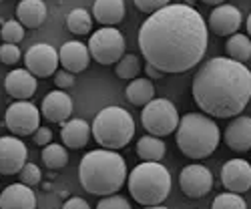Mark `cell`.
<instances>
[{"label": "cell", "mask_w": 251, "mask_h": 209, "mask_svg": "<svg viewBox=\"0 0 251 209\" xmlns=\"http://www.w3.org/2000/svg\"><path fill=\"white\" fill-rule=\"evenodd\" d=\"M221 133L213 117L205 113H187L177 127V147L189 159H205L215 153Z\"/></svg>", "instance_id": "277c9868"}, {"label": "cell", "mask_w": 251, "mask_h": 209, "mask_svg": "<svg viewBox=\"0 0 251 209\" xmlns=\"http://www.w3.org/2000/svg\"><path fill=\"white\" fill-rule=\"evenodd\" d=\"M0 36H2L4 43L18 45L20 40L25 38V26L20 25L18 20H8V23H4L2 28H0Z\"/></svg>", "instance_id": "f546056e"}, {"label": "cell", "mask_w": 251, "mask_h": 209, "mask_svg": "<svg viewBox=\"0 0 251 209\" xmlns=\"http://www.w3.org/2000/svg\"><path fill=\"white\" fill-rule=\"evenodd\" d=\"M43 163L49 167V169H62V167H67L69 163V153L67 149L62 147L58 143H50L43 149Z\"/></svg>", "instance_id": "4316f807"}, {"label": "cell", "mask_w": 251, "mask_h": 209, "mask_svg": "<svg viewBox=\"0 0 251 209\" xmlns=\"http://www.w3.org/2000/svg\"><path fill=\"white\" fill-rule=\"evenodd\" d=\"M32 141L38 145V147H47V145H50V141H52V131L49 127H38L32 135Z\"/></svg>", "instance_id": "d590c367"}, {"label": "cell", "mask_w": 251, "mask_h": 209, "mask_svg": "<svg viewBox=\"0 0 251 209\" xmlns=\"http://www.w3.org/2000/svg\"><path fill=\"white\" fill-rule=\"evenodd\" d=\"M209 30L203 16L189 4H167L149 14L139 28V49L149 65L179 75L203 60Z\"/></svg>", "instance_id": "6da1fadb"}, {"label": "cell", "mask_w": 251, "mask_h": 209, "mask_svg": "<svg viewBox=\"0 0 251 209\" xmlns=\"http://www.w3.org/2000/svg\"><path fill=\"white\" fill-rule=\"evenodd\" d=\"M193 2L195 0H185V4H189V6H193Z\"/></svg>", "instance_id": "b9f144b4"}, {"label": "cell", "mask_w": 251, "mask_h": 209, "mask_svg": "<svg viewBox=\"0 0 251 209\" xmlns=\"http://www.w3.org/2000/svg\"><path fill=\"white\" fill-rule=\"evenodd\" d=\"M91 125L85 119H73L62 123V129H60V139L65 143V147L71 149H82L91 139Z\"/></svg>", "instance_id": "ffe728a7"}, {"label": "cell", "mask_w": 251, "mask_h": 209, "mask_svg": "<svg viewBox=\"0 0 251 209\" xmlns=\"http://www.w3.org/2000/svg\"><path fill=\"white\" fill-rule=\"evenodd\" d=\"M93 18L104 26L119 25L125 18V0H95Z\"/></svg>", "instance_id": "7402d4cb"}, {"label": "cell", "mask_w": 251, "mask_h": 209, "mask_svg": "<svg viewBox=\"0 0 251 209\" xmlns=\"http://www.w3.org/2000/svg\"><path fill=\"white\" fill-rule=\"evenodd\" d=\"M0 193H2V191H0Z\"/></svg>", "instance_id": "ee69618b"}, {"label": "cell", "mask_w": 251, "mask_h": 209, "mask_svg": "<svg viewBox=\"0 0 251 209\" xmlns=\"http://www.w3.org/2000/svg\"><path fill=\"white\" fill-rule=\"evenodd\" d=\"M221 183L231 193H245L251 189V163L245 159H229L221 169Z\"/></svg>", "instance_id": "4fadbf2b"}, {"label": "cell", "mask_w": 251, "mask_h": 209, "mask_svg": "<svg viewBox=\"0 0 251 209\" xmlns=\"http://www.w3.org/2000/svg\"><path fill=\"white\" fill-rule=\"evenodd\" d=\"M93 137L102 149L119 151L127 147L131 139L135 137V121L131 113L123 107H104L95 117L93 125Z\"/></svg>", "instance_id": "8992f818"}, {"label": "cell", "mask_w": 251, "mask_h": 209, "mask_svg": "<svg viewBox=\"0 0 251 209\" xmlns=\"http://www.w3.org/2000/svg\"><path fill=\"white\" fill-rule=\"evenodd\" d=\"M20 175V183H25V185H38L40 183V179H43V173H40V169H38V165H34V163H28L26 161V165L23 167V171L18 173Z\"/></svg>", "instance_id": "4dcf8cb0"}, {"label": "cell", "mask_w": 251, "mask_h": 209, "mask_svg": "<svg viewBox=\"0 0 251 209\" xmlns=\"http://www.w3.org/2000/svg\"><path fill=\"white\" fill-rule=\"evenodd\" d=\"M179 111L169 99H153L143 107L141 123L145 131L155 137H165L177 131L179 127Z\"/></svg>", "instance_id": "52a82bcc"}, {"label": "cell", "mask_w": 251, "mask_h": 209, "mask_svg": "<svg viewBox=\"0 0 251 209\" xmlns=\"http://www.w3.org/2000/svg\"><path fill=\"white\" fill-rule=\"evenodd\" d=\"M195 104L209 117L231 119L251 101V71L229 56L209 58L193 78Z\"/></svg>", "instance_id": "7a4b0ae2"}, {"label": "cell", "mask_w": 251, "mask_h": 209, "mask_svg": "<svg viewBox=\"0 0 251 209\" xmlns=\"http://www.w3.org/2000/svg\"><path fill=\"white\" fill-rule=\"evenodd\" d=\"M0 209H36V195L25 183L8 185L0 193Z\"/></svg>", "instance_id": "d6986e66"}, {"label": "cell", "mask_w": 251, "mask_h": 209, "mask_svg": "<svg viewBox=\"0 0 251 209\" xmlns=\"http://www.w3.org/2000/svg\"><path fill=\"white\" fill-rule=\"evenodd\" d=\"M97 209H133L131 203L121 197V195H107V197H102L99 203H97Z\"/></svg>", "instance_id": "d6a6232c"}, {"label": "cell", "mask_w": 251, "mask_h": 209, "mask_svg": "<svg viewBox=\"0 0 251 209\" xmlns=\"http://www.w3.org/2000/svg\"><path fill=\"white\" fill-rule=\"evenodd\" d=\"M25 62H26V71H30L36 78H47L54 75L58 69V51L47 43L32 45L26 51Z\"/></svg>", "instance_id": "8fae6325"}, {"label": "cell", "mask_w": 251, "mask_h": 209, "mask_svg": "<svg viewBox=\"0 0 251 209\" xmlns=\"http://www.w3.org/2000/svg\"><path fill=\"white\" fill-rule=\"evenodd\" d=\"M28 149L18 137H0V173L16 175L26 165Z\"/></svg>", "instance_id": "7c38bea8"}, {"label": "cell", "mask_w": 251, "mask_h": 209, "mask_svg": "<svg viewBox=\"0 0 251 209\" xmlns=\"http://www.w3.org/2000/svg\"><path fill=\"white\" fill-rule=\"evenodd\" d=\"M43 117L52 123H65L73 115V99L65 91H52L43 101Z\"/></svg>", "instance_id": "ac0fdd59"}, {"label": "cell", "mask_w": 251, "mask_h": 209, "mask_svg": "<svg viewBox=\"0 0 251 209\" xmlns=\"http://www.w3.org/2000/svg\"><path fill=\"white\" fill-rule=\"evenodd\" d=\"M58 60L65 71L76 75L82 73L89 67V60H91V52L89 47L78 43V40H71V43H65L58 51Z\"/></svg>", "instance_id": "2e32d148"}, {"label": "cell", "mask_w": 251, "mask_h": 209, "mask_svg": "<svg viewBox=\"0 0 251 209\" xmlns=\"http://www.w3.org/2000/svg\"><path fill=\"white\" fill-rule=\"evenodd\" d=\"M125 95H127L129 103H133L135 107H145V104L155 99V87H153L151 78L137 77V78H133L129 82V87H127V91H125Z\"/></svg>", "instance_id": "603a6c76"}, {"label": "cell", "mask_w": 251, "mask_h": 209, "mask_svg": "<svg viewBox=\"0 0 251 209\" xmlns=\"http://www.w3.org/2000/svg\"><path fill=\"white\" fill-rule=\"evenodd\" d=\"M135 6L141 10V12H147V14H153L161 8H165L167 4H171V0H133Z\"/></svg>", "instance_id": "836d02e7"}, {"label": "cell", "mask_w": 251, "mask_h": 209, "mask_svg": "<svg viewBox=\"0 0 251 209\" xmlns=\"http://www.w3.org/2000/svg\"><path fill=\"white\" fill-rule=\"evenodd\" d=\"M62 209H91V205L82 197H71L69 201H65Z\"/></svg>", "instance_id": "8d00e7d4"}, {"label": "cell", "mask_w": 251, "mask_h": 209, "mask_svg": "<svg viewBox=\"0 0 251 209\" xmlns=\"http://www.w3.org/2000/svg\"><path fill=\"white\" fill-rule=\"evenodd\" d=\"M241 23H243V16H241L239 8H235L233 4H219L209 14L207 26L217 36H231L239 30Z\"/></svg>", "instance_id": "5bb4252c"}, {"label": "cell", "mask_w": 251, "mask_h": 209, "mask_svg": "<svg viewBox=\"0 0 251 209\" xmlns=\"http://www.w3.org/2000/svg\"><path fill=\"white\" fill-rule=\"evenodd\" d=\"M211 209H247V203L239 193L227 191V193H219L213 199Z\"/></svg>", "instance_id": "f1b7e54d"}, {"label": "cell", "mask_w": 251, "mask_h": 209, "mask_svg": "<svg viewBox=\"0 0 251 209\" xmlns=\"http://www.w3.org/2000/svg\"><path fill=\"white\" fill-rule=\"evenodd\" d=\"M129 177L127 161L111 149H97L87 153L78 165V179L82 189L91 195H115Z\"/></svg>", "instance_id": "3957f363"}, {"label": "cell", "mask_w": 251, "mask_h": 209, "mask_svg": "<svg viewBox=\"0 0 251 209\" xmlns=\"http://www.w3.org/2000/svg\"><path fill=\"white\" fill-rule=\"evenodd\" d=\"M167 153V145L163 143V139L155 137V135H147V137H141L137 143V155L143 161H155L161 163V159Z\"/></svg>", "instance_id": "cb8c5ba5"}, {"label": "cell", "mask_w": 251, "mask_h": 209, "mask_svg": "<svg viewBox=\"0 0 251 209\" xmlns=\"http://www.w3.org/2000/svg\"><path fill=\"white\" fill-rule=\"evenodd\" d=\"M117 77L119 78H125V80H133L139 77L141 73V60L137 54H125L119 62H117V69H115Z\"/></svg>", "instance_id": "83f0119b"}, {"label": "cell", "mask_w": 251, "mask_h": 209, "mask_svg": "<svg viewBox=\"0 0 251 209\" xmlns=\"http://www.w3.org/2000/svg\"><path fill=\"white\" fill-rule=\"evenodd\" d=\"M4 91L16 101H28L36 93V77L26 69H14L4 78Z\"/></svg>", "instance_id": "e0dca14e"}, {"label": "cell", "mask_w": 251, "mask_h": 209, "mask_svg": "<svg viewBox=\"0 0 251 209\" xmlns=\"http://www.w3.org/2000/svg\"><path fill=\"white\" fill-rule=\"evenodd\" d=\"M20 58H23V52H20L18 45L4 43L0 47V62H2V65H16Z\"/></svg>", "instance_id": "1f68e13d"}, {"label": "cell", "mask_w": 251, "mask_h": 209, "mask_svg": "<svg viewBox=\"0 0 251 209\" xmlns=\"http://www.w3.org/2000/svg\"><path fill=\"white\" fill-rule=\"evenodd\" d=\"M245 26H247V34L251 36V14L247 16V23H245Z\"/></svg>", "instance_id": "ab89813d"}, {"label": "cell", "mask_w": 251, "mask_h": 209, "mask_svg": "<svg viewBox=\"0 0 251 209\" xmlns=\"http://www.w3.org/2000/svg\"><path fill=\"white\" fill-rule=\"evenodd\" d=\"M179 187L187 197H205L213 189V173L207 169L205 165H187L179 173Z\"/></svg>", "instance_id": "30bf717a"}, {"label": "cell", "mask_w": 251, "mask_h": 209, "mask_svg": "<svg viewBox=\"0 0 251 209\" xmlns=\"http://www.w3.org/2000/svg\"><path fill=\"white\" fill-rule=\"evenodd\" d=\"M91 26H93V18H91V12L85 10V8H75L69 12L67 16V28L73 32V34H89L91 32Z\"/></svg>", "instance_id": "484cf974"}, {"label": "cell", "mask_w": 251, "mask_h": 209, "mask_svg": "<svg viewBox=\"0 0 251 209\" xmlns=\"http://www.w3.org/2000/svg\"><path fill=\"white\" fill-rule=\"evenodd\" d=\"M89 52L99 65H117L125 56V36L115 26H102L93 32Z\"/></svg>", "instance_id": "ba28073f"}, {"label": "cell", "mask_w": 251, "mask_h": 209, "mask_svg": "<svg viewBox=\"0 0 251 209\" xmlns=\"http://www.w3.org/2000/svg\"><path fill=\"white\" fill-rule=\"evenodd\" d=\"M127 183L131 197L145 207L161 205L171 193V173L165 165L155 161L139 163L129 173Z\"/></svg>", "instance_id": "5b68a950"}, {"label": "cell", "mask_w": 251, "mask_h": 209, "mask_svg": "<svg viewBox=\"0 0 251 209\" xmlns=\"http://www.w3.org/2000/svg\"><path fill=\"white\" fill-rule=\"evenodd\" d=\"M225 51H227V56L233 58L237 62H241V65H245V62L251 60V40L247 34H231L229 36V40L225 43Z\"/></svg>", "instance_id": "d4e9b609"}, {"label": "cell", "mask_w": 251, "mask_h": 209, "mask_svg": "<svg viewBox=\"0 0 251 209\" xmlns=\"http://www.w3.org/2000/svg\"><path fill=\"white\" fill-rule=\"evenodd\" d=\"M145 73H147V78H155V80H159V78H163V71H159L157 67H153V65H145Z\"/></svg>", "instance_id": "74e56055"}, {"label": "cell", "mask_w": 251, "mask_h": 209, "mask_svg": "<svg viewBox=\"0 0 251 209\" xmlns=\"http://www.w3.org/2000/svg\"><path fill=\"white\" fill-rule=\"evenodd\" d=\"M201 2L211 4V6H219V4H223V2H225V0H201Z\"/></svg>", "instance_id": "f35d334b"}, {"label": "cell", "mask_w": 251, "mask_h": 209, "mask_svg": "<svg viewBox=\"0 0 251 209\" xmlns=\"http://www.w3.org/2000/svg\"><path fill=\"white\" fill-rule=\"evenodd\" d=\"M47 14V4L43 0H20L16 6V20L26 28L43 26Z\"/></svg>", "instance_id": "44dd1931"}, {"label": "cell", "mask_w": 251, "mask_h": 209, "mask_svg": "<svg viewBox=\"0 0 251 209\" xmlns=\"http://www.w3.org/2000/svg\"><path fill=\"white\" fill-rule=\"evenodd\" d=\"M223 141L229 149H233L237 153L249 151L251 149V117L237 115L227 125V129L223 133Z\"/></svg>", "instance_id": "9a60e30c"}, {"label": "cell", "mask_w": 251, "mask_h": 209, "mask_svg": "<svg viewBox=\"0 0 251 209\" xmlns=\"http://www.w3.org/2000/svg\"><path fill=\"white\" fill-rule=\"evenodd\" d=\"M4 125L12 135H34V131L40 127V111L28 101H16L4 113Z\"/></svg>", "instance_id": "9c48e42d"}, {"label": "cell", "mask_w": 251, "mask_h": 209, "mask_svg": "<svg viewBox=\"0 0 251 209\" xmlns=\"http://www.w3.org/2000/svg\"><path fill=\"white\" fill-rule=\"evenodd\" d=\"M54 85L58 87V89H71L73 85H75V75L73 73H69V71H58V73H54Z\"/></svg>", "instance_id": "e575fe53"}, {"label": "cell", "mask_w": 251, "mask_h": 209, "mask_svg": "<svg viewBox=\"0 0 251 209\" xmlns=\"http://www.w3.org/2000/svg\"><path fill=\"white\" fill-rule=\"evenodd\" d=\"M145 209H169V207H163V205H149V207H145Z\"/></svg>", "instance_id": "60d3db41"}, {"label": "cell", "mask_w": 251, "mask_h": 209, "mask_svg": "<svg viewBox=\"0 0 251 209\" xmlns=\"http://www.w3.org/2000/svg\"><path fill=\"white\" fill-rule=\"evenodd\" d=\"M0 2H2V0H0Z\"/></svg>", "instance_id": "7bdbcfd3"}]
</instances>
